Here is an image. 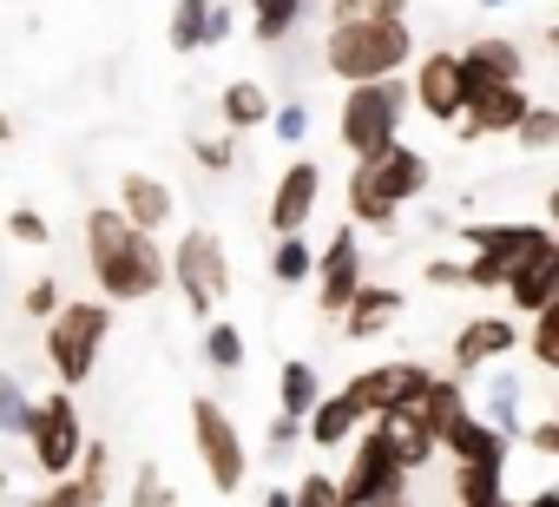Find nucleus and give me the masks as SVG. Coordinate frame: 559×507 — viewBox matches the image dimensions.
<instances>
[{
    "label": "nucleus",
    "instance_id": "obj_1",
    "mask_svg": "<svg viewBox=\"0 0 559 507\" xmlns=\"http://www.w3.org/2000/svg\"><path fill=\"white\" fill-rule=\"evenodd\" d=\"M86 264H93V284L106 291V304H139V297L165 291V250H158V237L132 231L112 204L86 211Z\"/></svg>",
    "mask_w": 559,
    "mask_h": 507
},
{
    "label": "nucleus",
    "instance_id": "obj_2",
    "mask_svg": "<svg viewBox=\"0 0 559 507\" xmlns=\"http://www.w3.org/2000/svg\"><path fill=\"white\" fill-rule=\"evenodd\" d=\"M428 178H435V165H428L415 145H389V152L362 158V165L349 172V217H343V224H356V231H389V224L402 217V204H415V198L428 191Z\"/></svg>",
    "mask_w": 559,
    "mask_h": 507
},
{
    "label": "nucleus",
    "instance_id": "obj_3",
    "mask_svg": "<svg viewBox=\"0 0 559 507\" xmlns=\"http://www.w3.org/2000/svg\"><path fill=\"white\" fill-rule=\"evenodd\" d=\"M408 80H369V86H349L343 93V113H336V139H343V152L362 165V158H376V152H389V145H402V126H408Z\"/></svg>",
    "mask_w": 559,
    "mask_h": 507
},
{
    "label": "nucleus",
    "instance_id": "obj_4",
    "mask_svg": "<svg viewBox=\"0 0 559 507\" xmlns=\"http://www.w3.org/2000/svg\"><path fill=\"white\" fill-rule=\"evenodd\" d=\"M415 60V27L408 21H382V27H330L323 34V67L343 86H369L389 80Z\"/></svg>",
    "mask_w": 559,
    "mask_h": 507
},
{
    "label": "nucleus",
    "instance_id": "obj_5",
    "mask_svg": "<svg viewBox=\"0 0 559 507\" xmlns=\"http://www.w3.org/2000/svg\"><path fill=\"white\" fill-rule=\"evenodd\" d=\"M106 337H112V304L106 297H67L53 310V323H47V363H53V376H60L67 396L93 382Z\"/></svg>",
    "mask_w": 559,
    "mask_h": 507
},
{
    "label": "nucleus",
    "instance_id": "obj_6",
    "mask_svg": "<svg viewBox=\"0 0 559 507\" xmlns=\"http://www.w3.org/2000/svg\"><path fill=\"white\" fill-rule=\"evenodd\" d=\"M165 284H178V297L191 304L198 323H211V310L230 297V258H224V237L217 231H185L165 250Z\"/></svg>",
    "mask_w": 559,
    "mask_h": 507
},
{
    "label": "nucleus",
    "instance_id": "obj_7",
    "mask_svg": "<svg viewBox=\"0 0 559 507\" xmlns=\"http://www.w3.org/2000/svg\"><path fill=\"white\" fill-rule=\"evenodd\" d=\"M402 500H408V474L395 468L382 428L362 422L349 441V474L336 481V507H402Z\"/></svg>",
    "mask_w": 559,
    "mask_h": 507
},
{
    "label": "nucleus",
    "instance_id": "obj_8",
    "mask_svg": "<svg viewBox=\"0 0 559 507\" xmlns=\"http://www.w3.org/2000/svg\"><path fill=\"white\" fill-rule=\"evenodd\" d=\"M191 448L211 474L217 494H243V474H250V455H243V428L224 415L217 396H191Z\"/></svg>",
    "mask_w": 559,
    "mask_h": 507
},
{
    "label": "nucleus",
    "instance_id": "obj_9",
    "mask_svg": "<svg viewBox=\"0 0 559 507\" xmlns=\"http://www.w3.org/2000/svg\"><path fill=\"white\" fill-rule=\"evenodd\" d=\"M27 441H34V461H40V474H73L80 468V448H86V422H80V402L67 396V389H53V396H40L34 402V422H27Z\"/></svg>",
    "mask_w": 559,
    "mask_h": 507
},
{
    "label": "nucleus",
    "instance_id": "obj_10",
    "mask_svg": "<svg viewBox=\"0 0 559 507\" xmlns=\"http://www.w3.org/2000/svg\"><path fill=\"white\" fill-rule=\"evenodd\" d=\"M467 93H474V80H467V67H461L454 47H435L415 67V80H408V106H421L435 126H454L467 113Z\"/></svg>",
    "mask_w": 559,
    "mask_h": 507
},
{
    "label": "nucleus",
    "instance_id": "obj_11",
    "mask_svg": "<svg viewBox=\"0 0 559 507\" xmlns=\"http://www.w3.org/2000/svg\"><path fill=\"white\" fill-rule=\"evenodd\" d=\"M428 376H435V369H421V363H376V369H356V376L343 382V396L356 402L362 422H376V415H389V409H415L421 389H428Z\"/></svg>",
    "mask_w": 559,
    "mask_h": 507
},
{
    "label": "nucleus",
    "instance_id": "obj_12",
    "mask_svg": "<svg viewBox=\"0 0 559 507\" xmlns=\"http://www.w3.org/2000/svg\"><path fill=\"white\" fill-rule=\"evenodd\" d=\"M461 244L474 250L480 264L500 271V291H507V278L533 258L539 244H552V231H546L539 217H507V224H461Z\"/></svg>",
    "mask_w": 559,
    "mask_h": 507
},
{
    "label": "nucleus",
    "instance_id": "obj_13",
    "mask_svg": "<svg viewBox=\"0 0 559 507\" xmlns=\"http://www.w3.org/2000/svg\"><path fill=\"white\" fill-rule=\"evenodd\" d=\"M369 278H362V237H356V224H343L323 250H317V310L323 317H343V304L362 291Z\"/></svg>",
    "mask_w": 559,
    "mask_h": 507
},
{
    "label": "nucleus",
    "instance_id": "obj_14",
    "mask_svg": "<svg viewBox=\"0 0 559 507\" xmlns=\"http://www.w3.org/2000/svg\"><path fill=\"white\" fill-rule=\"evenodd\" d=\"M317 198H323V165L317 158H297L270 191V231L276 237H304L310 217H317Z\"/></svg>",
    "mask_w": 559,
    "mask_h": 507
},
{
    "label": "nucleus",
    "instance_id": "obj_15",
    "mask_svg": "<svg viewBox=\"0 0 559 507\" xmlns=\"http://www.w3.org/2000/svg\"><path fill=\"white\" fill-rule=\"evenodd\" d=\"M526 106H533L526 86H474L467 93V113L454 126H461V139H507L526 119Z\"/></svg>",
    "mask_w": 559,
    "mask_h": 507
},
{
    "label": "nucleus",
    "instance_id": "obj_16",
    "mask_svg": "<svg viewBox=\"0 0 559 507\" xmlns=\"http://www.w3.org/2000/svg\"><path fill=\"white\" fill-rule=\"evenodd\" d=\"M513 343H520V323H513V317H467V323L454 330V369H448V376H474V369L500 363Z\"/></svg>",
    "mask_w": 559,
    "mask_h": 507
},
{
    "label": "nucleus",
    "instance_id": "obj_17",
    "mask_svg": "<svg viewBox=\"0 0 559 507\" xmlns=\"http://www.w3.org/2000/svg\"><path fill=\"white\" fill-rule=\"evenodd\" d=\"M106 474H112V448L106 441H86L80 448V468L73 474H60L40 500H27V507H99L106 500Z\"/></svg>",
    "mask_w": 559,
    "mask_h": 507
},
{
    "label": "nucleus",
    "instance_id": "obj_18",
    "mask_svg": "<svg viewBox=\"0 0 559 507\" xmlns=\"http://www.w3.org/2000/svg\"><path fill=\"white\" fill-rule=\"evenodd\" d=\"M461 67L474 86H526V47L507 34H480L461 47Z\"/></svg>",
    "mask_w": 559,
    "mask_h": 507
},
{
    "label": "nucleus",
    "instance_id": "obj_19",
    "mask_svg": "<svg viewBox=\"0 0 559 507\" xmlns=\"http://www.w3.org/2000/svg\"><path fill=\"white\" fill-rule=\"evenodd\" d=\"M112 211L132 224V231H145V237H158L165 224H171V185L165 178H152V172H126L119 178V198H112Z\"/></svg>",
    "mask_w": 559,
    "mask_h": 507
},
{
    "label": "nucleus",
    "instance_id": "obj_20",
    "mask_svg": "<svg viewBox=\"0 0 559 507\" xmlns=\"http://www.w3.org/2000/svg\"><path fill=\"white\" fill-rule=\"evenodd\" d=\"M507 304H513L520 317H539L546 304H559V237H552V244H539L533 258L507 278Z\"/></svg>",
    "mask_w": 559,
    "mask_h": 507
},
{
    "label": "nucleus",
    "instance_id": "obj_21",
    "mask_svg": "<svg viewBox=\"0 0 559 507\" xmlns=\"http://www.w3.org/2000/svg\"><path fill=\"white\" fill-rule=\"evenodd\" d=\"M376 428H382V441H389V455H395L402 474H421L441 455L435 448V428L421 422V409H389V415H376Z\"/></svg>",
    "mask_w": 559,
    "mask_h": 507
},
{
    "label": "nucleus",
    "instance_id": "obj_22",
    "mask_svg": "<svg viewBox=\"0 0 559 507\" xmlns=\"http://www.w3.org/2000/svg\"><path fill=\"white\" fill-rule=\"evenodd\" d=\"M402 304H408L402 291H389V284H362V291L343 304V317H336V323H343V337H349V343H376V337L402 317Z\"/></svg>",
    "mask_w": 559,
    "mask_h": 507
},
{
    "label": "nucleus",
    "instance_id": "obj_23",
    "mask_svg": "<svg viewBox=\"0 0 559 507\" xmlns=\"http://www.w3.org/2000/svg\"><path fill=\"white\" fill-rule=\"evenodd\" d=\"M435 448H441V455H454V468H507V448H513V441H500L487 422L461 415L454 428H441V435H435Z\"/></svg>",
    "mask_w": 559,
    "mask_h": 507
},
{
    "label": "nucleus",
    "instance_id": "obj_24",
    "mask_svg": "<svg viewBox=\"0 0 559 507\" xmlns=\"http://www.w3.org/2000/svg\"><path fill=\"white\" fill-rule=\"evenodd\" d=\"M356 428H362V415H356V402H349L343 389H336V396H317V409L304 415V441H310V448H349Z\"/></svg>",
    "mask_w": 559,
    "mask_h": 507
},
{
    "label": "nucleus",
    "instance_id": "obj_25",
    "mask_svg": "<svg viewBox=\"0 0 559 507\" xmlns=\"http://www.w3.org/2000/svg\"><path fill=\"white\" fill-rule=\"evenodd\" d=\"M317 396H323V376H317V363H310V356H290L284 369H276V415L304 422V415L317 409Z\"/></svg>",
    "mask_w": 559,
    "mask_h": 507
},
{
    "label": "nucleus",
    "instance_id": "obj_26",
    "mask_svg": "<svg viewBox=\"0 0 559 507\" xmlns=\"http://www.w3.org/2000/svg\"><path fill=\"white\" fill-rule=\"evenodd\" d=\"M217 119H224L230 139H237V132H257V126H270V93H263L257 80H230V86L217 93Z\"/></svg>",
    "mask_w": 559,
    "mask_h": 507
},
{
    "label": "nucleus",
    "instance_id": "obj_27",
    "mask_svg": "<svg viewBox=\"0 0 559 507\" xmlns=\"http://www.w3.org/2000/svg\"><path fill=\"white\" fill-rule=\"evenodd\" d=\"M415 409H421V422H428L435 435H441V428H454L461 415H474V402H467V382H461V376H428V389H421V402H415Z\"/></svg>",
    "mask_w": 559,
    "mask_h": 507
},
{
    "label": "nucleus",
    "instance_id": "obj_28",
    "mask_svg": "<svg viewBox=\"0 0 559 507\" xmlns=\"http://www.w3.org/2000/svg\"><path fill=\"white\" fill-rule=\"evenodd\" d=\"M474 422H487L500 441H520V428H526V422H520V382H513V376H493V382L480 389Z\"/></svg>",
    "mask_w": 559,
    "mask_h": 507
},
{
    "label": "nucleus",
    "instance_id": "obj_29",
    "mask_svg": "<svg viewBox=\"0 0 559 507\" xmlns=\"http://www.w3.org/2000/svg\"><path fill=\"white\" fill-rule=\"evenodd\" d=\"M310 8H317V0H250V34H257L263 47H284V40L304 27Z\"/></svg>",
    "mask_w": 559,
    "mask_h": 507
},
{
    "label": "nucleus",
    "instance_id": "obj_30",
    "mask_svg": "<svg viewBox=\"0 0 559 507\" xmlns=\"http://www.w3.org/2000/svg\"><path fill=\"white\" fill-rule=\"evenodd\" d=\"M317 278V244L310 237H276L270 244V284L276 291H304Z\"/></svg>",
    "mask_w": 559,
    "mask_h": 507
},
{
    "label": "nucleus",
    "instance_id": "obj_31",
    "mask_svg": "<svg viewBox=\"0 0 559 507\" xmlns=\"http://www.w3.org/2000/svg\"><path fill=\"white\" fill-rule=\"evenodd\" d=\"M454 507H513L507 468H454Z\"/></svg>",
    "mask_w": 559,
    "mask_h": 507
},
{
    "label": "nucleus",
    "instance_id": "obj_32",
    "mask_svg": "<svg viewBox=\"0 0 559 507\" xmlns=\"http://www.w3.org/2000/svg\"><path fill=\"white\" fill-rule=\"evenodd\" d=\"M408 21V0H330V27H382Z\"/></svg>",
    "mask_w": 559,
    "mask_h": 507
},
{
    "label": "nucleus",
    "instance_id": "obj_33",
    "mask_svg": "<svg viewBox=\"0 0 559 507\" xmlns=\"http://www.w3.org/2000/svg\"><path fill=\"white\" fill-rule=\"evenodd\" d=\"M27 422H34V396L14 369H0V435L8 441H27Z\"/></svg>",
    "mask_w": 559,
    "mask_h": 507
},
{
    "label": "nucleus",
    "instance_id": "obj_34",
    "mask_svg": "<svg viewBox=\"0 0 559 507\" xmlns=\"http://www.w3.org/2000/svg\"><path fill=\"white\" fill-rule=\"evenodd\" d=\"M204 21H211V0H178L171 27H165L171 54H204Z\"/></svg>",
    "mask_w": 559,
    "mask_h": 507
},
{
    "label": "nucleus",
    "instance_id": "obj_35",
    "mask_svg": "<svg viewBox=\"0 0 559 507\" xmlns=\"http://www.w3.org/2000/svg\"><path fill=\"white\" fill-rule=\"evenodd\" d=\"M204 363H211L217 376H237V369H243V330L211 317V323H204Z\"/></svg>",
    "mask_w": 559,
    "mask_h": 507
},
{
    "label": "nucleus",
    "instance_id": "obj_36",
    "mask_svg": "<svg viewBox=\"0 0 559 507\" xmlns=\"http://www.w3.org/2000/svg\"><path fill=\"white\" fill-rule=\"evenodd\" d=\"M520 343H526V356H533V363H539L546 376H559V304H546V310L533 317V330H526Z\"/></svg>",
    "mask_w": 559,
    "mask_h": 507
},
{
    "label": "nucleus",
    "instance_id": "obj_37",
    "mask_svg": "<svg viewBox=\"0 0 559 507\" xmlns=\"http://www.w3.org/2000/svg\"><path fill=\"white\" fill-rule=\"evenodd\" d=\"M513 139H520V152H552L559 145V106H526V119L513 126Z\"/></svg>",
    "mask_w": 559,
    "mask_h": 507
},
{
    "label": "nucleus",
    "instance_id": "obj_38",
    "mask_svg": "<svg viewBox=\"0 0 559 507\" xmlns=\"http://www.w3.org/2000/svg\"><path fill=\"white\" fill-rule=\"evenodd\" d=\"M67 304V291H60V278H34L27 284V297H21V310L34 317V323H53V310Z\"/></svg>",
    "mask_w": 559,
    "mask_h": 507
},
{
    "label": "nucleus",
    "instance_id": "obj_39",
    "mask_svg": "<svg viewBox=\"0 0 559 507\" xmlns=\"http://www.w3.org/2000/svg\"><path fill=\"white\" fill-rule=\"evenodd\" d=\"M126 507H178V494L165 487V474L152 461H139V481H132V500Z\"/></svg>",
    "mask_w": 559,
    "mask_h": 507
},
{
    "label": "nucleus",
    "instance_id": "obj_40",
    "mask_svg": "<svg viewBox=\"0 0 559 507\" xmlns=\"http://www.w3.org/2000/svg\"><path fill=\"white\" fill-rule=\"evenodd\" d=\"M8 237H14V244H53V224H47L34 204H14V211H8Z\"/></svg>",
    "mask_w": 559,
    "mask_h": 507
},
{
    "label": "nucleus",
    "instance_id": "obj_41",
    "mask_svg": "<svg viewBox=\"0 0 559 507\" xmlns=\"http://www.w3.org/2000/svg\"><path fill=\"white\" fill-rule=\"evenodd\" d=\"M290 507H336V474H323V468H310L297 487H290Z\"/></svg>",
    "mask_w": 559,
    "mask_h": 507
},
{
    "label": "nucleus",
    "instance_id": "obj_42",
    "mask_svg": "<svg viewBox=\"0 0 559 507\" xmlns=\"http://www.w3.org/2000/svg\"><path fill=\"white\" fill-rule=\"evenodd\" d=\"M270 132L284 139V145H304V132H310V106H304V99H290V106H270Z\"/></svg>",
    "mask_w": 559,
    "mask_h": 507
},
{
    "label": "nucleus",
    "instance_id": "obj_43",
    "mask_svg": "<svg viewBox=\"0 0 559 507\" xmlns=\"http://www.w3.org/2000/svg\"><path fill=\"white\" fill-rule=\"evenodd\" d=\"M191 158H198L204 172H230V165H237V139H230V132H217V139H191Z\"/></svg>",
    "mask_w": 559,
    "mask_h": 507
},
{
    "label": "nucleus",
    "instance_id": "obj_44",
    "mask_svg": "<svg viewBox=\"0 0 559 507\" xmlns=\"http://www.w3.org/2000/svg\"><path fill=\"white\" fill-rule=\"evenodd\" d=\"M290 448H304V422H290V415H270V428H263V455H276V461H284Z\"/></svg>",
    "mask_w": 559,
    "mask_h": 507
},
{
    "label": "nucleus",
    "instance_id": "obj_45",
    "mask_svg": "<svg viewBox=\"0 0 559 507\" xmlns=\"http://www.w3.org/2000/svg\"><path fill=\"white\" fill-rule=\"evenodd\" d=\"M435 291H467V264L461 258H428V271H421Z\"/></svg>",
    "mask_w": 559,
    "mask_h": 507
},
{
    "label": "nucleus",
    "instance_id": "obj_46",
    "mask_svg": "<svg viewBox=\"0 0 559 507\" xmlns=\"http://www.w3.org/2000/svg\"><path fill=\"white\" fill-rule=\"evenodd\" d=\"M520 441H526L533 455H559V415H539V422H526V428H520Z\"/></svg>",
    "mask_w": 559,
    "mask_h": 507
},
{
    "label": "nucleus",
    "instance_id": "obj_47",
    "mask_svg": "<svg viewBox=\"0 0 559 507\" xmlns=\"http://www.w3.org/2000/svg\"><path fill=\"white\" fill-rule=\"evenodd\" d=\"M237 34V8L230 0H211V21H204V47H224Z\"/></svg>",
    "mask_w": 559,
    "mask_h": 507
},
{
    "label": "nucleus",
    "instance_id": "obj_48",
    "mask_svg": "<svg viewBox=\"0 0 559 507\" xmlns=\"http://www.w3.org/2000/svg\"><path fill=\"white\" fill-rule=\"evenodd\" d=\"M513 507H559V487H533L526 500H513Z\"/></svg>",
    "mask_w": 559,
    "mask_h": 507
},
{
    "label": "nucleus",
    "instance_id": "obj_49",
    "mask_svg": "<svg viewBox=\"0 0 559 507\" xmlns=\"http://www.w3.org/2000/svg\"><path fill=\"white\" fill-rule=\"evenodd\" d=\"M263 507H290V487H270V494H263Z\"/></svg>",
    "mask_w": 559,
    "mask_h": 507
},
{
    "label": "nucleus",
    "instance_id": "obj_50",
    "mask_svg": "<svg viewBox=\"0 0 559 507\" xmlns=\"http://www.w3.org/2000/svg\"><path fill=\"white\" fill-rule=\"evenodd\" d=\"M8 139H14V119H8V113H0V145H8Z\"/></svg>",
    "mask_w": 559,
    "mask_h": 507
},
{
    "label": "nucleus",
    "instance_id": "obj_51",
    "mask_svg": "<svg viewBox=\"0 0 559 507\" xmlns=\"http://www.w3.org/2000/svg\"><path fill=\"white\" fill-rule=\"evenodd\" d=\"M480 8H513V0H480Z\"/></svg>",
    "mask_w": 559,
    "mask_h": 507
},
{
    "label": "nucleus",
    "instance_id": "obj_52",
    "mask_svg": "<svg viewBox=\"0 0 559 507\" xmlns=\"http://www.w3.org/2000/svg\"><path fill=\"white\" fill-rule=\"evenodd\" d=\"M0 494H8V468H0Z\"/></svg>",
    "mask_w": 559,
    "mask_h": 507
},
{
    "label": "nucleus",
    "instance_id": "obj_53",
    "mask_svg": "<svg viewBox=\"0 0 559 507\" xmlns=\"http://www.w3.org/2000/svg\"><path fill=\"white\" fill-rule=\"evenodd\" d=\"M402 507H408V500H402Z\"/></svg>",
    "mask_w": 559,
    "mask_h": 507
}]
</instances>
